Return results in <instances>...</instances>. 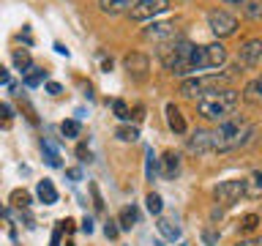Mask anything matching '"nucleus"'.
I'll return each instance as SVG.
<instances>
[{"mask_svg": "<svg viewBox=\"0 0 262 246\" xmlns=\"http://www.w3.org/2000/svg\"><path fill=\"white\" fill-rule=\"evenodd\" d=\"M60 134H63V137H69V139H77V137L82 134V126H79V120H74V118L63 120V123H60Z\"/></svg>", "mask_w": 262, "mask_h": 246, "instance_id": "obj_27", "label": "nucleus"}, {"mask_svg": "<svg viewBox=\"0 0 262 246\" xmlns=\"http://www.w3.org/2000/svg\"><path fill=\"white\" fill-rule=\"evenodd\" d=\"M156 227H159V233L167 238V241H178L180 238V227L175 224L172 219H164V216H159V221H156Z\"/></svg>", "mask_w": 262, "mask_h": 246, "instance_id": "obj_21", "label": "nucleus"}, {"mask_svg": "<svg viewBox=\"0 0 262 246\" xmlns=\"http://www.w3.org/2000/svg\"><path fill=\"white\" fill-rule=\"evenodd\" d=\"M77 156H79L82 161H85V159H90V151H88V145H79V148H77Z\"/></svg>", "mask_w": 262, "mask_h": 246, "instance_id": "obj_41", "label": "nucleus"}, {"mask_svg": "<svg viewBox=\"0 0 262 246\" xmlns=\"http://www.w3.org/2000/svg\"><path fill=\"white\" fill-rule=\"evenodd\" d=\"M47 93L49 96H60L63 93V85H60V82H47Z\"/></svg>", "mask_w": 262, "mask_h": 246, "instance_id": "obj_37", "label": "nucleus"}, {"mask_svg": "<svg viewBox=\"0 0 262 246\" xmlns=\"http://www.w3.org/2000/svg\"><path fill=\"white\" fill-rule=\"evenodd\" d=\"M243 101L246 104H262V77L251 79L249 85L243 88Z\"/></svg>", "mask_w": 262, "mask_h": 246, "instance_id": "obj_19", "label": "nucleus"}, {"mask_svg": "<svg viewBox=\"0 0 262 246\" xmlns=\"http://www.w3.org/2000/svg\"><path fill=\"white\" fill-rule=\"evenodd\" d=\"M118 233H120L118 221H115V219H110V221L104 224V235H106V238H118Z\"/></svg>", "mask_w": 262, "mask_h": 246, "instance_id": "obj_33", "label": "nucleus"}, {"mask_svg": "<svg viewBox=\"0 0 262 246\" xmlns=\"http://www.w3.org/2000/svg\"><path fill=\"white\" fill-rule=\"evenodd\" d=\"M208 28L216 38H229L237 33V16H232L224 8H213V11H208Z\"/></svg>", "mask_w": 262, "mask_h": 246, "instance_id": "obj_7", "label": "nucleus"}, {"mask_svg": "<svg viewBox=\"0 0 262 246\" xmlns=\"http://www.w3.org/2000/svg\"><path fill=\"white\" fill-rule=\"evenodd\" d=\"M36 197L44 205H55L57 202V189H55V183L49 178H44V180H38V186H36Z\"/></svg>", "mask_w": 262, "mask_h": 246, "instance_id": "obj_17", "label": "nucleus"}, {"mask_svg": "<svg viewBox=\"0 0 262 246\" xmlns=\"http://www.w3.org/2000/svg\"><path fill=\"white\" fill-rule=\"evenodd\" d=\"M202 241L208 243V246H213V243L219 241V235H216V233H210V230H205V233H202Z\"/></svg>", "mask_w": 262, "mask_h": 246, "instance_id": "obj_39", "label": "nucleus"}, {"mask_svg": "<svg viewBox=\"0 0 262 246\" xmlns=\"http://www.w3.org/2000/svg\"><path fill=\"white\" fill-rule=\"evenodd\" d=\"M44 82H47V71L38 69V66H33L28 74H22V85L25 88H38V85H44Z\"/></svg>", "mask_w": 262, "mask_h": 246, "instance_id": "obj_22", "label": "nucleus"}, {"mask_svg": "<svg viewBox=\"0 0 262 246\" xmlns=\"http://www.w3.org/2000/svg\"><path fill=\"white\" fill-rule=\"evenodd\" d=\"M14 107L11 104H6V101H0V118H3V126L8 129V126H11V120H14Z\"/></svg>", "mask_w": 262, "mask_h": 246, "instance_id": "obj_32", "label": "nucleus"}, {"mask_svg": "<svg viewBox=\"0 0 262 246\" xmlns=\"http://www.w3.org/2000/svg\"><path fill=\"white\" fill-rule=\"evenodd\" d=\"M55 49H57V52H60V55H66V57H69V49H66V47L60 44V41H57V44H55Z\"/></svg>", "mask_w": 262, "mask_h": 246, "instance_id": "obj_43", "label": "nucleus"}, {"mask_svg": "<svg viewBox=\"0 0 262 246\" xmlns=\"http://www.w3.org/2000/svg\"><path fill=\"white\" fill-rule=\"evenodd\" d=\"M90 192H93V202H96V208H98V211H104V200H101V192H98V186H96V183H90Z\"/></svg>", "mask_w": 262, "mask_h": 246, "instance_id": "obj_35", "label": "nucleus"}, {"mask_svg": "<svg viewBox=\"0 0 262 246\" xmlns=\"http://www.w3.org/2000/svg\"><path fill=\"white\" fill-rule=\"evenodd\" d=\"M112 110H115V118H118V120H128V118H131L128 104L123 101V98H115V101H112Z\"/></svg>", "mask_w": 262, "mask_h": 246, "instance_id": "obj_31", "label": "nucleus"}, {"mask_svg": "<svg viewBox=\"0 0 262 246\" xmlns=\"http://www.w3.org/2000/svg\"><path fill=\"white\" fill-rule=\"evenodd\" d=\"M227 63V49L219 44H205V47H191V57H188V69L191 74L196 71H208V69H219Z\"/></svg>", "mask_w": 262, "mask_h": 246, "instance_id": "obj_5", "label": "nucleus"}, {"mask_svg": "<svg viewBox=\"0 0 262 246\" xmlns=\"http://www.w3.org/2000/svg\"><path fill=\"white\" fill-rule=\"evenodd\" d=\"M191 47L194 44L188 38H172V41H167V44H161L159 60H161V66L172 74V77H180V79L191 77V69H188Z\"/></svg>", "mask_w": 262, "mask_h": 246, "instance_id": "obj_3", "label": "nucleus"}, {"mask_svg": "<svg viewBox=\"0 0 262 246\" xmlns=\"http://www.w3.org/2000/svg\"><path fill=\"white\" fill-rule=\"evenodd\" d=\"M0 85H11V74H8L6 66H0Z\"/></svg>", "mask_w": 262, "mask_h": 246, "instance_id": "obj_40", "label": "nucleus"}, {"mask_svg": "<svg viewBox=\"0 0 262 246\" xmlns=\"http://www.w3.org/2000/svg\"><path fill=\"white\" fill-rule=\"evenodd\" d=\"M115 221H118L120 230H131L139 221V211L134 208V205H126V208H120V213H118V219H115Z\"/></svg>", "mask_w": 262, "mask_h": 246, "instance_id": "obj_18", "label": "nucleus"}, {"mask_svg": "<svg viewBox=\"0 0 262 246\" xmlns=\"http://www.w3.org/2000/svg\"><path fill=\"white\" fill-rule=\"evenodd\" d=\"M235 71H213V74H202V77H186L183 82H180V96H186V98H202V96H208L213 93V90H221V88H227L229 82L235 79Z\"/></svg>", "mask_w": 262, "mask_h": 246, "instance_id": "obj_4", "label": "nucleus"}, {"mask_svg": "<svg viewBox=\"0 0 262 246\" xmlns=\"http://www.w3.org/2000/svg\"><path fill=\"white\" fill-rule=\"evenodd\" d=\"M0 219H6V211H3V205H0Z\"/></svg>", "mask_w": 262, "mask_h": 246, "instance_id": "obj_45", "label": "nucleus"}, {"mask_svg": "<svg viewBox=\"0 0 262 246\" xmlns=\"http://www.w3.org/2000/svg\"><path fill=\"white\" fill-rule=\"evenodd\" d=\"M243 178H232V180H221V183L213 189V200H216V205H221V208H232L235 202H241L243 197Z\"/></svg>", "mask_w": 262, "mask_h": 246, "instance_id": "obj_8", "label": "nucleus"}, {"mask_svg": "<svg viewBox=\"0 0 262 246\" xmlns=\"http://www.w3.org/2000/svg\"><path fill=\"white\" fill-rule=\"evenodd\" d=\"M145 178L147 180L156 178V156H153V148H145Z\"/></svg>", "mask_w": 262, "mask_h": 246, "instance_id": "obj_29", "label": "nucleus"}, {"mask_svg": "<svg viewBox=\"0 0 262 246\" xmlns=\"http://www.w3.org/2000/svg\"><path fill=\"white\" fill-rule=\"evenodd\" d=\"M30 194L28 192H25V189H14V192H11V205H14V208H19V211H28L30 208Z\"/></svg>", "mask_w": 262, "mask_h": 246, "instance_id": "obj_25", "label": "nucleus"}, {"mask_svg": "<svg viewBox=\"0 0 262 246\" xmlns=\"http://www.w3.org/2000/svg\"><path fill=\"white\" fill-rule=\"evenodd\" d=\"M224 3H246V0H224Z\"/></svg>", "mask_w": 262, "mask_h": 246, "instance_id": "obj_44", "label": "nucleus"}, {"mask_svg": "<svg viewBox=\"0 0 262 246\" xmlns=\"http://www.w3.org/2000/svg\"><path fill=\"white\" fill-rule=\"evenodd\" d=\"M137 0H98V11L106 16H118V14H128V8Z\"/></svg>", "mask_w": 262, "mask_h": 246, "instance_id": "obj_13", "label": "nucleus"}, {"mask_svg": "<svg viewBox=\"0 0 262 246\" xmlns=\"http://www.w3.org/2000/svg\"><path fill=\"white\" fill-rule=\"evenodd\" d=\"M243 197H251V200H259L262 197V170H254L249 178H243Z\"/></svg>", "mask_w": 262, "mask_h": 246, "instance_id": "obj_16", "label": "nucleus"}, {"mask_svg": "<svg viewBox=\"0 0 262 246\" xmlns=\"http://www.w3.org/2000/svg\"><path fill=\"white\" fill-rule=\"evenodd\" d=\"M79 230H82V233H93V219H90V216H85V219H82V224H79Z\"/></svg>", "mask_w": 262, "mask_h": 246, "instance_id": "obj_38", "label": "nucleus"}, {"mask_svg": "<svg viewBox=\"0 0 262 246\" xmlns=\"http://www.w3.org/2000/svg\"><path fill=\"white\" fill-rule=\"evenodd\" d=\"M237 101H241V93L235 88H221V90H213V93L196 98V112H200V118L210 120V123H221L235 112Z\"/></svg>", "mask_w": 262, "mask_h": 246, "instance_id": "obj_2", "label": "nucleus"}, {"mask_svg": "<svg viewBox=\"0 0 262 246\" xmlns=\"http://www.w3.org/2000/svg\"><path fill=\"white\" fill-rule=\"evenodd\" d=\"M169 0H137L134 6L128 8V19L134 22H153L156 16L169 11Z\"/></svg>", "mask_w": 262, "mask_h": 246, "instance_id": "obj_6", "label": "nucleus"}, {"mask_svg": "<svg viewBox=\"0 0 262 246\" xmlns=\"http://www.w3.org/2000/svg\"><path fill=\"white\" fill-rule=\"evenodd\" d=\"M11 63H14V69L19 74H28L33 69V57H30L28 49H14V52H11Z\"/></svg>", "mask_w": 262, "mask_h": 246, "instance_id": "obj_20", "label": "nucleus"}, {"mask_svg": "<svg viewBox=\"0 0 262 246\" xmlns=\"http://www.w3.org/2000/svg\"><path fill=\"white\" fill-rule=\"evenodd\" d=\"M161 175L167 180H175L180 175V156L175 151H167L161 156Z\"/></svg>", "mask_w": 262, "mask_h": 246, "instance_id": "obj_14", "label": "nucleus"}, {"mask_svg": "<svg viewBox=\"0 0 262 246\" xmlns=\"http://www.w3.org/2000/svg\"><path fill=\"white\" fill-rule=\"evenodd\" d=\"M153 246H161V243H153Z\"/></svg>", "mask_w": 262, "mask_h": 246, "instance_id": "obj_47", "label": "nucleus"}, {"mask_svg": "<svg viewBox=\"0 0 262 246\" xmlns=\"http://www.w3.org/2000/svg\"><path fill=\"white\" fill-rule=\"evenodd\" d=\"M257 134V129L251 126L243 115H235V118H227L219 123L216 131H210L213 137V151L219 153H227V151H235V148H243L251 142V137Z\"/></svg>", "mask_w": 262, "mask_h": 246, "instance_id": "obj_1", "label": "nucleus"}, {"mask_svg": "<svg viewBox=\"0 0 262 246\" xmlns=\"http://www.w3.org/2000/svg\"><path fill=\"white\" fill-rule=\"evenodd\" d=\"M49 246H63V227H60V221H57V227H55V233H52V241H49Z\"/></svg>", "mask_w": 262, "mask_h": 246, "instance_id": "obj_34", "label": "nucleus"}, {"mask_svg": "<svg viewBox=\"0 0 262 246\" xmlns=\"http://www.w3.org/2000/svg\"><path fill=\"white\" fill-rule=\"evenodd\" d=\"M66 246H74V241H69V243H66Z\"/></svg>", "mask_w": 262, "mask_h": 246, "instance_id": "obj_46", "label": "nucleus"}, {"mask_svg": "<svg viewBox=\"0 0 262 246\" xmlns=\"http://www.w3.org/2000/svg\"><path fill=\"white\" fill-rule=\"evenodd\" d=\"M237 63L243 69H257L262 63V38H249L246 44H241V49H237Z\"/></svg>", "mask_w": 262, "mask_h": 246, "instance_id": "obj_9", "label": "nucleus"}, {"mask_svg": "<svg viewBox=\"0 0 262 246\" xmlns=\"http://www.w3.org/2000/svg\"><path fill=\"white\" fill-rule=\"evenodd\" d=\"M237 227H241V233H254L259 227V213H243Z\"/></svg>", "mask_w": 262, "mask_h": 246, "instance_id": "obj_26", "label": "nucleus"}, {"mask_svg": "<svg viewBox=\"0 0 262 246\" xmlns=\"http://www.w3.org/2000/svg\"><path fill=\"white\" fill-rule=\"evenodd\" d=\"M145 205H147V211L153 213V216H161V211H164V200H161V194L159 192H150L145 197Z\"/></svg>", "mask_w": 262, "mask_h": 246, "instance_id": "obj_28", "label": "nucleus"}, {"mask_svg": "<svg viewBox=\"0 0 262 246\" xmlns=\"http://www.w3.org/2000/svg\"><path fill=\"white\" fill-rule=\"evenodd\" d=\"M188 153H196V156L213 153V137H210V131H194V134L188 137Z\"/></svg>", "mask_w": 262, "mask_h": 246, "instance_id": "obj_12", "label": "nucleus"}, {"mask_svg": "<svg viewBox=\"0 0 262 246\" xmlns=\"http://www.w3.org/2000/svg\"><path fill=\"white\" fill-rule=\"evenodd\" d=\"M164 115H167V126L175 131V134H186V118H183V112H180L172 101L164 107Z\"/></svg>", "mask_w": 262, "mask_h": 246, "instance_id": "obj_15", "label": "nucleus"}, {"mask_svg": "<svg viewBox=\"0 0 262 246\" xmlns=\"http://www.w3.org/2000/svg\"><path fill=\"white\" fill-rule=\"evenodd\" d=\"M115 137H118L120 142H137V139H139V126H128V123H120V126L115 129Z\"/></svg>", "mask_w": 262, "mask_h": 246, "instance_id": "obj_23", "label": "nucleus"}, {"mask_svg": "<svg viewBox=\"0 0 262 246\" xmlns=\"http://www.w3.org/2000/svg\"><path fill=\"white\" fill-rule=\"evenodd\" d=\"M235 246H262V235H257V238H241Z\"/></svg>", "mask_w": 262, "mask_h": 246, "instance_id": "obj_36", "label": "nucleus"}, {"mask_svg": "<svg viewBox=\"0 0 262 246\" xmlns=\"http://www.w3.org/2000/svg\"><path fill=\"white\" fill-rule=\"evenodd\" d=\"M112 66H115L112 57H104V60H101V69H104V71H112Z\"/></svg>", "mask_w": 262, "mask_h": 246, "instance_id": "obj_42", "label": "nucleus"}, {"mask_svg": "<svg viewBox=\"0 0 262 246\" xmlns=\"http://www.w3.org/2000/svg\"><path fill=\"white\" fill-rule=\"evenodd\" d=\"M142 38L145 41H161V44H167V41L178 38V28H175V22H150L142 30Z\"/></svg>", "mask_w": 262, "mask_h": 246, "instance_id": "obj_10", "label": "nucleus"}, {"mask_svg": "<svg viewBox=\"0 0 262 246\" xmlns=\"http://www.w3.org/2000/svg\"><path fill=\"white\" fill-rule=\"evenodd\" d=\"M243 14H246V19L262 22V0H246V3H243Z\"/></svg>", "mask_w": 262, "mask_h": 246, "instance_id": "obj_24", "label": "nucleus"}, {"mask_svg": "<svg viewBox=\"0 0 262 246\" xmlns=\"http://www.w3.org/2000/svg\"><path fill=\"white\" fill-rule=\"evenodd\" d=\"M123 66H126V71L137 82H142L147 77V71H150V57L142 55V52H128L126 57H123Z\"/></svg>", "mask_w": 262, "mask_h": 246, "instance_id": "obj_11", "label": "nucleus"}, {"mask_svg": "<svg viewBox=\"0 0 262 246\" xmlns=\"http://www.w3.org/2000/svg\"><path fill=\"white\" fill-rule=\"evenodd\" d=\"M41 151H44L49 167H60V156H57V151H55L52 145H49V142H41Z\"/></svg>", "mask_w": 262, "mask_h": 246, "instance_id": "obj_30", "label": "nucleus"}]
</instances>
